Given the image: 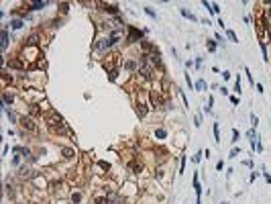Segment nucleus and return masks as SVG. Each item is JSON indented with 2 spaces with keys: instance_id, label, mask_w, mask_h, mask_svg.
<instances>
[{
  "instance_id": "nucleus-12",
  "label": "nucleus",
  "mask_w": 271,
  "mask_h": 204,
  "mask_svg": "<svg viewBox=\"0 0 271 204\" xmlns=\"http://www.w3.org/2000/svg\"><path fill=\"white\" fill-rule=\"evenodd\" d=\"M47 4H49V2H31L29 10H41V8H45Z\"/></svg>"
},
{
  "instance_id": "nucleus-19",
  "label": "nucleus",
  "mask_w": 271,
  "mask_h": 204,
  "mask_svg": "<svg viewBox=\"0 0 271 204\" xmlns=\"http://www.w3.org/2000/svg\"><path fill=\"white\" fill-rule=\"evenodd\" d=\"M2 100H4V104H10V102L15 100V96H12V94H8V92H4V94H2Z\"/></svg>"
},
{
  "instance_id": "nucleus-1",
  "label": "nucleus",
  "mask_w": 271,
  "mask_h": 204,
  "mask_svg": "<svg viewBox=\"0 0 271 204\" xmlns=\"http://www.w3.org/2000/svg\"><path fill=\"white\" fill-rule=\"evenodd\" d=\"M49 129L53 135H63V133H67V125H65V121L61 117H57L55 112H51V118H49Z\"/></svg>"
},
{
  "instance_id": "nucleus-3",
  "label": "nucleus",
  "mask_w": 271,
  "mask_h": 204,
  "mask_svg": "<svg viewBox=\"0 0 271 204\" xmlns=\"http://www.w3.org/2000/svg\"><path fill=\"white\" fill-rule=\"evenodd\" d=\"M112 45L114 43H112V39H110V37H102V39H98L96 43H94V49H96V51H108Z\"/></svg>"
},
{
  "instance_id": "nucleus-22",
  "label": "nucleus",
  "mask_w": 271,
  "mask_h": 204,
  "mask_svg": "<svg viewBox=\"0 0 271 204\" xmlns=\"http://www.w3.org/2000/svg\"><path fill=\"white\" fill-rule=\"evenodd\" d=\"M80 200H82V194H80V192H74V194H71V202H74V204H78Z\"/></svg>"
},
{
  "instance_id": "nucleus-32",
  "label": "nucleus",
  "mask_w": 271,
  "mask_h": 204,
  "mask_svg": "<svg viewBox=\"0 0 271 204\" xmlns=\"http://www.w3.org/2000/svg\"><path fill=\"white\" fill-rule=\"evenodd\" d=\"M212 104H214V98H208V106H206V112H212Z\"/></svg>"
},
{
  "instance_id": "nucleus-29",
  "label": "nucleus",
  "mask_w": 271,
  "mask_h": 204,
  "mask_svg": "<svg viewBox=\"0 0 271 204\" xmlns=\"http://www.w3.org/2000/svg\"><path fill=\"white\" fill-rule=\"evenodd\" d=\"M194 125H196L198 129L202 126V117H200V114H196V117H194Z\"/></svg>"
},
{
  "instance_id": "nucleus-26",
  "label": "nucleus",
  "mask_w": 271,
  "mask_h": 204,
  "mask_svg": "<svg viewBox=\"0 0 271 204\" xmlns=\"http://www.w3.org/2000/svg\"><path fill=\"white\" fill-rule=\"evenodd\" d=\"M206 47H208V51H210V53H214V51H216V43H214V41H208Z\"/></svg>"
},
{
  "instance_id": "nucleus-4",
  "label": "nucleus",
  "mask_w": 271,
  "mask_h": 204,
  "mask_svg": "<svg viewBox=\"0 0 271 204\" xmlns=\"http://www.w3.org/2000/svg\"><path fill=\"white\" fill-rule=\"evenodd\" d=\"M20 125H23V129H27V131H37V125H35V121L31 117H20Z\"/></svg>"
},
{
  "instance_id": "nucleus-39",
  "label": "nucleus",
  "mask_w": 271,
  "mask_h": 204,
  "mask_svg": "<svg viewBox=\"0 0 271 204\" xmlns=\"http://www.w3.org/2000/svg\"><path fill=\"white\" fill-rule=\"evenodd\" d=\"M214 37H216V41H218V43H222V41H224V39H222V35H220V33H216Z\"/></svg>"
},
{
  "instance_id": "nucleus-9",
  "label": "nucleus",
  "mask_w": 271,
  "mask_h": 204,
  "mask_svg": "<svg viewBox=\"0 0 271 204\" xmlns=\"http://www.w3.org/2000/svg\"><path fill=\"white\" fill-rule=\"evenodd\" d=\"M8 68L10 69H23V68H25V63L20 61V59H10V61H8Z\"/></svg>"
},
{
  "instance_id": "nucleus-15",
  "label": "nucleus",
  "mask_w": 271,
  "mask_h": 204,
  "mask_svg": "<svg viewBox=\"0 0 271 204\" xmlns=\"http://www.w3.org/2000/svg\"><path fill=\"white\" fill-rule=\"evenodd\" d=\"M194 88H196V92H202L204 88H208V84L204 82V80H198V82L194 84Z\"/></svg>"
},
{
  "instance_id": "nucleus-2",
  "label": "nucleus",
  "mask_w": 271,
  "mask_h": 204,
  "mask_svg": "<svg viewBox=\"0 0 271 204\" xmlns=\"http://www.w3.org/2000/svg\"><path fill=\"white\" fill-rule=\"evenodd\" d=\"M127 41L128 43H141V41H143V31H139V29H135V27H128L127 29Z\"/></svg>"
},
{
  "instance_id": "nucleus-43",
  "label": "nucleus",
  "mask_w": 271,
  "mask_h": 204,
  "mask_svg": "<svg viewBox=\"0 0 271 204\" xmlns=\"http://www.w3.org/2000/svg\"><path fill=\"white\" fill-rule=\"evenodd\" d=\"M71 204H74V202H71Z\"/></svg>"
},
{
  "instance_id": "nucleus-17",
  "label": "nucleus",
  "mask_w": 271,
  "mask_h": 204,
  "mask_svg": "<svg viewBox=\"0 0 271 204\" xmlns=\"http://www.w3.org/2000/svg\"><path fill=\"white\" fill-rule=\"evenodd\" d=\"M23 24H25V23H23V20H20V19H15V20H12V23H10V27H12V29H15V31H19V29H23Z\"/></svg>"
},
{
  "instance_id": "nucleus-38",
  "label": "nucleus",
  "mask_w": 271,
  "mask_h": 204,
  "mask_svg": "<svg viewBox=\"0 0 271 204\" xmlns=\"http://www.w3.org/2000/svg\"><path fill=\"white\" fill-rule=\"evenodd\" d=\"M257 92H259V94L265 92V90H263V84H257Z\"/></svg>"
},
{
  "instance_id": "nucleus-24",
  "label": "nucleus",
  "mask_w": 271,
  "mask_h": 204,
  "mask_svg": "<svg viewBox=\"0 0 271 204\" xmlns=\"http://www.w3.org/2000/svg\"><path fill=\"white\" fill-rule=\"evenodd\" d=\"M239 137H241L239 129H232V139H230V141H232V143H237V141H239Z\"/></svg>"
},
{
  "instance_id": "nucleus-27",
  "label": "nucleus",
  "mask_w": 271,
  "mask_h": 204,
  "mask_svg": "<svg viewBox=\"0 0 271 204\" xmlns=\"http://www.w3.org/2000/svg\"><path fill=\"white\" fill-rule=\"evenodd\" d=\"M251 125H253V129H257V125H259V118H257V114H255V112L251 114Z\"/></svg>"
},
{
  "instance_id": "nucleus-34",
  "label": "nucleus",
  "mask_w": 271,
  "mask_h": 204,
  "mask_svg": "<svg viewBox=\"0 0 271 204\" xmlns=\"http://www.w3.org/2000/svg\"><path fill=\"white\" fill-rule=\"evenodd\" d=\"M234 92L241 94V80H239V78H237V82H234Z\"/></svg>"
},
{
  "instance_id": "nucleus-14",
  "label": "nucleus",
  "mask_w": 271,
  "mask_h": 204,
  "mask_svg": "<svg viewBox=\"0 0 271 204\" xmlns=\"http://www.w3.org/2000/svg\"><path fill=\"white\" fill-rule=\"evenodd\" d=\"M212 131H214V141H216V143H220V126H218V122H214Z\"/></svg>"
},
{
  "instance_id": "nucleus-41",
  "label": "nucleus",
  "mask_w": 271,
  "mask_h": 204,
  "mask_svg": "<svg viewBox=\"0 0 271 204\" xmlns=\"http://www.w3.org/2000/svg\"><path fill=\"white\" fill-rule=\"evenodd\" d=\"M255 178H257V171L253 170V171H251V178H249V180H251V182H255Z\"/></svg>"
},
{
  "instance_id": "nucleus-6",
  "label": "nucleus",
  "mask_w": 271,
  "mask_h": 204,
  "mask_svg": "<svg viewBox=\"0 0 271 204\" xmlns=\"http://www.w3.org/2000/svg\"><path fill=\"white\" fill-rule=\"evenodd\" d=\"M102 6L104 12H108V15H118V4H100Z\"/></svg>"
},
{
  "instance_id": "nucleus-30",
  "label": "nucleus",
  "mask_w": 271,
  "mask_h": 204,
  "mask_svg": "<svg viewBox=\"0 0 271 204\" xmlns=\"http://www.w3.org/2000/svg\"><path fill=\"white\" fill-rule=\"evenodd\" d=\"M239 155H241V149H237V147H234V149L230 151V155H228V157H230V159H234V157H239Z\"/></svg>"
},
{
  "instance_id": "nucleus-11",
  "label": "nucleus",
  "mask_w": 271,
  "mask_h": 204,
  "mask_svg": "<svg viewBox=\"0 0 271 204\" xmlns=\"http://www.w3.org/2000/svg\"><path fill=\"white\" fill-rule=\"evenodd\" d=\"M61 153H63L65 159H71V157H75V151L71 149V147H61Z\"/></svg>"
},
{
  "instance_id": "nucleus-31",
  "label": "nucleus",
  "mask_w": 271,
  "mask_h": 204,
  "mask_svg": "<svg viewBox=\"0 0 271 204\" xmlns=\"http://www.w3.org/2000/svg\"><path fill=\"white\" fill-rule=\"evenodd\" d=\"M59 8H61V12L65 15V12L69 10V4H67V2H61V4H59Z\"/></svg>"
},
{
  "instance_id": "nucleus-8",
  "label": "nucleus",
  "mask_w": 271,
  "mask_h": 204,
  "mask_svg": "<svg viewBox=\"0 0 271 204\" xmlns=\"http://www.w3.org/2000/svg\"><path fill=\"white\" fill-rule=\"evenodd\" d=\"M165 137H167V129H163V126L155 129V139H157V141H163Z\"/></svg>"
},
{
  "instance_id": "nucleus-36",
  "label": "nucleus",
  "mask_w": 271,
  "mask_h": 204,
  "mask_svg": "<svg viewBox=\"0 0 271 204\" xmlns=\"http://www.w3.org/2000/svg\"><path fill=\"white\" fill-rule=\"evenodd\" d=\"M12 165H20V157H19V155L12 157Z\"/></svg>"
},
{
  "instance_id": "nucleus-28",
  "label": "nucleus",
  "mask_w": 271,
  "mask_h": 204,
  "mask_svg": "<svg viewBox=\"0 0 271 204\" xmlns=\"http://www.w3.org/2000/svg\"><path fill=\"white\" fill-rule=\"evenodd\" d=\"M124 65H127L128 69H137V63H135L133 59H128V61H124Z\"/></svg>"
},
{
  "instance_id": "nucleus-42",
  "label": "nucleus",
  "mask_w": 271,
  "mask_h": 204,
  "mask_svg": "<svg viewBox=\"0 0 271 204\" xmlns=\"http://www.w3.org/2000/svg\"><path fill=\"white\" fill-rule=\"evenodd\" d=\"M265 180H267V182H269V184H271V175H269V174H265Z\"/></svg>"
},
{
  "instance_id": "nucleus-35",
  "label": "nucleus",
  "mask_w": 271,
  "mask_h": 204,
  "mask_svg": "<svg viewBox=\"0 0 271 204\" xmlns=\"http://www.w3.org/2000/svg\"><path fill=\"white\" fill-rule=\"evenodd\" d=\"M116 73H118V69H112V72H108V78L110 80H116Z\"/></svg>"
},
{
  "instance_id": "nucleus-33",
  "label": "nucleus",
  "mask_w": 271,
  "mask_h": 204,
  "mask_svg": "<svg viewBox=\"0 0 271 204\" xmlns=\"http://www.w3.org/2000/svg\"><path fill=\"white\" fill-rule=\"evenodd\" d=\"M245 73H247V78H249V82L255 86V80H253V76H251V72H249V68H245Z\"/></svg>"
},
{
  "instance_id": "nucleus-20",
  "label": "nucleus",
  "mask_w": 271,
  "mask_h": 204,
  "mask_svg": "<svg viewBox=\"0 0 271 204\" xmlns=\"http://www.w3.org/2000/svg\"><path fill=\"white\" fill-rule=\"evenodd\" d=\"M6 117H8L10 122H16V121H19V118H16V114H15L12 110H8V108H6Z\"/></svg>"
},
{
  "instance_id": "nucleus-37",
  "label": "nucleus",
  "mask_w": 271,
  "mask_h": 204,
  "mask_svg": "<svg viewBox=\"0 0 271 204\" xmlns=\"http://www.w3.org/2000/svg\"><path fill=\"white\" fill-rule=\"evenodd\" d=\"M222 167H224V161H218V163H216V170L222 171Z\"/></svg>"
},
{
  "instance_id": "nucleus-23",
  "label": "nucleus",
  "mask_w": 271,
  "mask_h": 204,
  "mask_svg": "<svg viewBox=\"0 0 271 204\" xmlns=\"http://www.w3.org/2000/svg\"><path fill=\"white\" fill-rule=\"evenodd\" d=\"M210 12H212V15H218V12H220V6H218L216 2H212V6H210Z\"/></svg>"
},
{
  "instance_id": "nucleus-10",
  "label": "nucleus",
  "mask_w": 271,
  "mask_h": 204,
  "mask_svg": "<svg viewBox=\"0 0 271 204\" xmlns=\"http://www.w3.org/2000/svg\"><path fill=\"white\" fill-rule=\"evenodd\" d=\"M0 47H2V51L8 49V29H2V43H0Z\"/></svg>"
},
{
  "instance_id": "nucleus-7",
  "label": "nucleus",
  "mask_w": 271,
  "mask_h": 204,
  "mask_svg": "<svg viewBox=\"0 0 271 204\" xmlns=\"http://www.w3.org/2000/svg\"><path fill=\"white\" fill-rule=\"evenodd\" d=\"M147 110H149V106L145 104V102H137V114H139L141 118H143L145 114H147Z\"/></svg>"
},
{
  "instance_id": "nucleus-18",
  "label": "nucleus",
  "mask_w": 271,
  "mask_h": 204,
  "mask_svg": "<svg viewBox=\"0 0 271 204\" xmlns=\"http://www.w3.org/2000/svg\"><path fill=\"white\" fill-rule=\"evenodd\" d=\"M226 37L232 41V43H239V39H237V33H234V31H230V29H228V31H226Z\"/></svg>"
},
{
  "instance_id": "nucleus-13",
  "label": "nucleus",
  "mask_w": 271,
  "mask_h": 204,
  "mask_svg": "<svg viewBox=\"0 0 271 204\" xmlns=\"http://www.w3.org/2000/svg\"><path fill=\"white\" fill-rule=\"evenodd\" d=\"M179 12H182V16H186V19L194 20V23H196V20H198V16H196V15H192V12H190V10H187V8H179Z\"/></svg>"
},
{
  "instance_id": "nucleus-16",
  "label": "nucleus",
  "mask_w": 271,
  "mask_h": 204,
  "mask_svg": "<svg viewBox=\"0 0 271 204\" xmlns=\"http://www.w3.org/2000/svg\"><path fill=\"white\" fill-rule=\"evenodd\" d=\"M94 204H110V200H108V196H96Z\"/></svg>"
},
{
  "instance_id": "nucleus-40",
  "label": "nucleus",
  "mask_w": 271,
  "mask_h": 204,
  "mask_svg": "<svg viewBox=\"0 0 271 204\" xmlns=\"http://www.w3.org/2000/svg\"><path fill=\"white\" fill-rule=\"evenodd\" d=\"M230 104H239V98L237 96H230Z\"/></svg>"
},
{
  "instance_id": "nucleus-21",
  "label": "nucleus",
  "mask_w": 271,
  "mask_h": 204,
  "mask_svg": "<svg viewBox=\"0 0 271 204\" xmlns=\"http://www.w3.org/2000/svg\"><path fill=\"white\" fill-rule=\"evenodd\" d=\"M202 155H204V151H196V155L192 157V161L194 163H200V161H202Z\"/></svg>"
},
{
  "instance_id": "nucleus-25",
  "label": "nucleus",
  "mask_w": 271,
  "mask_h": 204,
  "mask_svg": "<svg viewBox=\"0 0 271 204\" xmlns=\"http://www.w3.org/2000/svg\"><path fill=\"white\" fill-rule=\"evenodd\" d=\"M145 12H147V15L151 16V19H157V15H155V10H153L151 6H145Z\"/></svg>"
},
{
  "instance_id": "nucleus-5",
  "label": "nucleus",
  "mask_w": 271,
  "mask_h": 204,
  "mask_svg": "<svg viewBox=\"0 0 271 204\" xmlns=\"http://www.w3.org/2000/svg\"><path fill=\"white\" fill-rule=\"evenodd\" d=\"M128 167H131V171H133V174H141V171H143V163H141L139 159L131 161V163H128Z\"/></svg>"
}]
</instances>
